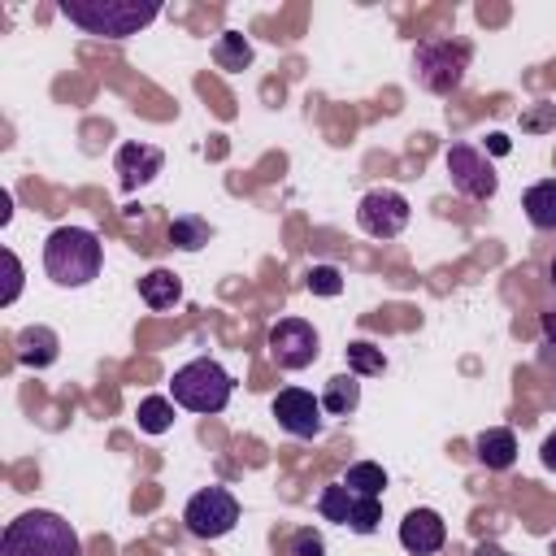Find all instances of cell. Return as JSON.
Returning a JSON list of instances; mask_svg holds the SVG:
<instances>
[{
    "label": "cell",
    "instance_id": "cell-12",
    "mask_svg": "<svg viewBox=\"0 0 556 556\" xmlns=\"http://www.w3.org/2000/svg\"><path fill=\"white\" fill-rule=\"evenodd\" d=\"M447 543V526L434 508H408L400 521V547L408 556H434Z\"/></svg>",
    "mask_w": 556,
    "mask_h": 556
},
{
    "label": "cell",
    "instance_id": "cell-16",
    "mask_svg": "<svg viewBox=\"0 0 556 556\" xmlns=\"http://www.w3.org/2000/svg\"><path fill=\"white\" fill-rule=\"evenodd\" d=\"M521 208H526L534 230H556V178H543V182L526 187Z\"/></svg>",
    "mask_w": 556,
    "mask_h": 556
},
{
    "label": "cell",
    "instance_id": "cell-30",
    "mask_svg": "<svg viewBox=\"0 0 556 556\" xmlns=\"http://www.w3.org/2000/svg\"><path fill=\"white\" fill-rule=\"evenodd\" d=\"M486 148H491L495 156H504V152H508L513 143H508V135H486Z\"/></svg>",
    "mask_w": 556,
    "mask_h": 556
},
{
    "label": "cell",
    "instance_id": "cell-17",
    "mask_svg": "<svg viewBox=\"0 0 556 556\" xmlns=\"http://www.w3.org/2000/svg\"><path fill=\"white\" fill-rule=\"evenodd\" d=\"M321 408H326L330 417L356 413V408H361V378H356V374H334V378L326 382V391H321Z\"/></svg>",
    "mask_w": 556,
    "mask_h": 556
},
{
    "label": "cell",
    "instance_id": "cell-6",
    "mask_svg": "<svg viewBox=\"0 0 556 556\" xmlns=\"http://www.w3.org/2000/svg\"><path fill=\"white\" fill-rule=\"evenodd\" d=\"M182 526L195 539H222V534H230L239 526V500L226 486H204V491H195L187 500Z\"/></svg>",
    "mask_w": 556,
    "mask_h": 556
},
{
    "label": "cell",
    "instance_id": "cell-2",
    "mask_svg": "<svg viewBox=\"0 0 556 556\" xmlns=\"http://www.w3.org/2000/svg\"><path fill=\"white\" fill-rule=\"evenodd\" d=\"M0 556H83V543L61 513L30 508L4 526Z\"/></svg>",
    "mask_w": 556,
    "mask_h": 556
},
{
    "label": "cell",
    "instance_id": "cell-21",
    "mask_svg": "<svg viewBox=\"0 0 556 556\" xmlns=\"http://www.w3.org/2000/svg\"><path fill=\"white\" fill-rule=\"evenodd\" d=\"M174 408H178V404H174L169 395H143V400H139V413H135V417H139V430H143V434H165V430L174 426Z\"/></svg>",
    "mask_w": 556,
    "mask_h": 556
},
{
    "label": "cell",
    "instance_id": "cell-33",
    "mask_svg": "<svg viewBox=\"0 0 556 556\" xmlns=\"http://www.w3.org/2000/svg\"><path fill=\"white\" fill-rule=\"evenodd\" d=\"M547 556H556V539H552V543H547Z\"/></svg>",
    "mask_w": 556,
    "mask_h": 556
},
{
    "label": "cell",
    "instance_id": "cell-27",
    "mask_svg": "<svg viewBox=\"0 0 556 556\" xmlns=\"http://www.w3.org/2000/svg\"><path fill=\"white\" fill-rule=\"evenodd\" d=\"M4 261H9V291H4V304H13L17 291H22V261H17L13 252H4Z\"/></svg>",
    "mask_w": 556,
    "mask_h": 556
},
{
    "label": "cell",
    "instance_id": "cell-8",
    "mask_svg": "<svg viewBox=\"0 0 556 556\" xmlns=\"http://www.w3.org/2000/svg\"><path fill=\"white\" fill-rule=\"evenodd\" d=\"M321 352V339L313 330V321L304 317H278L269 326V356L278 361V369L295 374V369H308Z\"/></svg>",
    "mask_w": 556,
    "mask_h": 556
},
{
    "label": "cell",
    "instance_id": "cell-23",
    "mask_svg": "<svg viewBox=\"0 0 556 556\" xmlns=\"http://www.w3.org/2000/svg\"><path fill=\"white\" fill-rule=\"evenodd\" d=\"M352 504H356V495H352L343 482H330V486H321V495H317V513H321L326 521H334V526H348V521H352Z\"/></svg>",
    "mask_w": 556,
    "mask_h": 556
},
{
    "label": "cell",
    "instance_id": "cell-19",
    "mask_svg": "<svg viewBox=\"0 0 556 556\" xmlns=\"http://www.w3.org/2000/svg\"><path fill=\"white\" fill-rule=\"evenodd\" d=\"M208 239H213V226H208L200 213H178V217L169 222V243L182 248V252H200Z\"/></svg>",
    "mask_w": 556,
    "mask_h": 556
},
{
    "label": "cell",
    "instance_id": "cell-11",
    "mask_svg": "<svg viewBox=\"0 0 556 556\" xmlns=\"http://www.w3.org/2000/svg\"><path fill=\"white\" fill-rule=\"evenodd\" d=\"M161 165H165V152H161L156 143H122V148L113 152V169H117L122 191L148 187V182L161 174Z\"/></svg>",
    "mask_w": 556,
    "mask_h": 556
},
{
    "label": "cell",
    "instance_id": "cell-18",
    "mask_svg": "<svg viewBox=\"0 0 556 556\" xmlns=\"http://www.w3.org/2000/svg\"><path fill=\"white\" fill-rule=\"evenodd\" d=\"M352 495H365V500H382V491H387V469L378 465V460H356V465H348V473L339 478Z\"/></svg>",
    "mask_w": 556,
    "mask_h": 556
},
{
    "label": "cell",
    "instance_id": "cell-14",
    "mask_svg": "<svg viewBox=\"0 0 556 556\" xmlns=\"http://www.w3.org/2000/svg\"><path fill=\"white\" fill-rule=\"evenodd\" d=\"M473 456H478L486 469H513V460H517V434H513L508 426L478 430V434H473Z\"/></svg>",
    "mask_w": 556,
    "mask_h": 556
},
{
    "label": "cell",
    "instance_id": "cell-32",
    "mask_svg": "<svg viewBox=\"0 0 556 556\" xmlns=\"http://www.w3.org/2000/svg\"><path fill=\"white\" fill-rule=\"evenodd\" d=\"M547 278H552V287H556V256L547 261Z\"/></svg>",
    "mask_w": 556,
    "mask_h": 556
},
{
    "label": "cell",
    "instance_id": "cell-24",
    "mask_svg": "<svg viewBox=\"0 0 556 556\" xmlns=\"http://www.w3.org/2000/svg\"><path fill=\"white\" fill-rule=\"evenodd\" d=\"M304 287H308L313 295H321V300H334V295L343 291V269H339V265H313V269L304 274Z\"/></svg>",
    "mask_w": 556,
    "mask_h": 556
},
{
    "label": "cell",
    "instance_id": "cell-31",
    "mask_svg": "<svg viewBox=\"0 0 556 556\" xmlns=\"http://www.w3.org/2000/svg\"><path fill=\"white\" fill-rule=\"evenodd\" d=\"M473 556H508V552H504L500 543H478V547H473Z\"/></svg>",
    "mask_w": 556,
    "mask_h": 556
},
{
    "label": "cell",
    "instance_id": "cell-13",
    "mask_svg": "<svg viewBox=\"0 0 556 556\" xmlns=\"http://www.w3.org/2000/svg\"><path fill=\"white\" fill-rule=\"evenodd\" d=\"M13 356L26 369H48L61 356V339H56L52 326H22L17 339H13Z\"/></svg>",
    "mask_w": 556,
    "mask_h": 556
},
{
    "label": "cell",
    "instance_id": "cell-28",
    "mask_svg": "<svg viewBox=\"0 0 556 556\" xmlns=\"http://www.w3.org/2000/svg\"><path fill=\"white\" fill-rule=\"evenodd\" d=\"M539 460H543V469H552V473H556V430L543 439V447H539Z\"/></svg>",
    "mask_w": 556,
    "mask_h": 556
},
{
    "label": "cell",
    "instance_id": "cell-20",
    "mask_svg": "<svg viewBox=\"0 0 556 556\" xmlns=\"http://www.w3.org/2000/svg\"><path fill=\"white\" fill-rule=\"evenodd\" d=\"M213 61H217V70H248V65H252V43H248V35L222 30L217 43H213Z\"/></svg>",
    "mask_w": 556,
    "mask_h": 556
},
{
    "label": "cell",
    "instance_id": "cell-3",
    "mask_svg": "<svg viewBox=\"0 0 556 556\" xmlns=\"http://www.w3.org/2000/svg\"><path fill=\"white\" fill-rule=\"evenodd\" d=\"M56 13L87 35L130 39L161 17V4H148V0H61Z\"/></svg>",
    "mask_w": 556,
    "mask_h": 556
},
{
    "label": "cell",
    "instance_id": "cell-26",
    "mask_svg": "<svg viewBox=\"0 0 556 556\" xmlns=\"http://www.w3.org/2000/svg\"><path fill=\"white\" fill-rule=\"evenodd\" d=\"M556 126V104H534L526 117H521V130H552Z\"/></svg>",
    "mask_w": 556,
    "mask_h": 556
},
{
    "label": "cell",
    "instance_id": "cell-29",
    "mask_svg": "<svg viewBox=\"0 0 556 556\" xmlns=\"http://www.w3.org/2000/svg\"><path fill=\"white\" fill-rule=\"evenodd\" d=\"M539 326H543V343H547V348H556V308H552V313H543V321H539Z\"/></svg>",
    "mask_w": 556,
    "mask_h": 556
},
{
    "label": "cell",
    "instance_id": "cell-25",
    "mask_svg": "<svg viewBox=\"0 0 556 556\" xmlns=\"http://www.w3.org/2000/svg\"><path fill=\"white\" fill-rule=\"evenodd\" d=\"M287 552H291V556H326V539H321L313 526H300V530L291 534Z\"/></svg>",
    "mask_w": 556,
    "mask_h": 556
},
{
    "label": "cell",
    "instance_id": "cell-22",
    "mask_svg": "<svg viewBox=\"0 0 556 556\" xmlns=\"http://www.w3.org/2000/svg\"><path fill=\"white\" fill-rule=\"evenodd\" d=\"M382 369H387L382 348H374L369 339H352V343H348V374H356V378H378Z\"/></svg>",
    "mask_w": 556,
    "mask_h": 556
},
{
    "label": "cell",
    "instance_id": "cell-7",
    "mask_svg": "<svg viewBox=\"0 0 556 556\" xmlns=\"http://www.w3.org/2000/svg\"><path fill=\"white\" fill-rule=\"evenodd\" d=\"M408 217H413V208H408V200L395 187H374L356 204V226L369 239H395V235H404Z\"/></svg>",
    "mask_w": 556,
    "mask_h": 556
},
{
    "label": "cell",
    "instance_id": "cell-1",
    "mask_svg": "<svg viewBox=\"0 0 556 556\" xmlns=\"http://www.w3.org/2000/svg\"><path fill=\"white\" fill-rule=\"evenodd\" d=\"M100 265H104V243L87 226H56L43 239V274L56 287H87L91 278H100Z\"/></svg>",
    "mask_w": 556,
    "mask_h": 556
},
{
    "label": "cell",
    "instance_id": "cell-10",
    "mask_svg": "<svg viewBox=\"0 0 556 556\" xmlns=\"http://www.w3.org/2000/svg\"><path fill=\"white\" fill-rule=\"evenodd\" d=\"M269 413L278 417V426L291 434V439H317L326 430V408L313 391L304 387H282L269 404Z\"/></svg>",
    "mask_w": 556,
    "mask_h": 556
},
{
    "label": "cell",
    "instance_id": "cell-9",
    "mask_svg": "<svg viewBox=\"0 0 556 556\" xmlns=\"http://www.w3.org/2000/svg\"><path fill=\"white\" fill-rule=\"evenodd\" d=\"M443 161H447L452 187H456L465 200H491V195L500 191V178H495L486 152H478L473 143H452Z\"/></svg>",
    "mask_w": 556,
    "mask_h": 556
},
{
    "label": "cell",
    "instance_id": "cell-15",
    "mask_svg": "<svg viewBox=\"0 0 556 556\" xmlns=\"http://www.w3.org/2000/svg\"><path fill=\"white\" fill-rule=\"evenodd\" d=\"M139 300L148 304V308H174L178 300H182V278L174 274V269H148L143 278H139Z\"/></svg>",
    "mask_w": 556,
    "mask_h": 556
},
{
    "label": "cell",
    "instance_id": "cell-4",
    "mask_svg": "<svg viewBox=\"0 0 556 556\" xmlns=\"http://www.w3.org/2000/svg\"><path fill=\"white\" fill-rule=\"evenodd\" d=\"M230 395H235V378L208 356L187 361L169 378V400L187 413H222L230 404Z\"/></svg>",
    "mask_w": 556,
    "mask_h": 556
},
{
    "label": "cell",
    "instance_id": "cell-5",
    "mask_svg": "<svg viewBox=\"0 0 556 556\" xmlns=\"http://www.w3.org/2000/svg\"><path fill=\"white\" fill-rule=\"evenodd\" d=\"M469 56H473V48H469L465 39H447V35L421 39V43L413 48V74H417V87L430 91V96H452V91L465 83Z\"/></svg>",
    "mask_w": 556,
    "mask_h": 556
}]
</instances>
